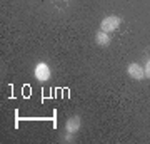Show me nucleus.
Instances as JSON below:
<instances>
[{"label":"nucleus","instance_id":"obj_1","mask_svg":"<svg viewBox=\"0 0 150 144\" xmlns=\"http://www.w3.org/2000/svg\"><path fill=\"white\" fill-rule=\"evenodd\" d=\"M82 126V119L80 116H72V117L67 119V123H65V141H72L74 139V136L72 134L79 133V129H80Z\"/></svg>","mask_w":150,"mask_h":144},{"label":"nucleus","instance_id":"obj_2","mask_svg":"<svg viewBox=\"0 0 150 144\" xmlns=\"http://www.w3.org/2000/svg\"><path fill=\"white\" fill-rule=\"evenodd\" d=\"M120 24H122V19H120V17L108 15L100 22V30L110 34V32H113V30H117L118 27H120Z\"/></svg>","mask_w":150,"mask_h":144},{"label":"nucleus","instance_id":"obj_3","mask_svg":"<svg viewBox=\"0 0 150 144\" xmlns=\"http://www.w3.org/2000/svg\"><path fill=\"white\" fill-rule=\"evenodd\" d=\"M33 75L38 82H47L50 79V67H48L45 62H38L33 69Z\"/></svg>","mask_w":150,"mask_h":144},{"label":"nucleus","instance_id":"obj_4","mask_svg":"<svg viewBox=\"0 0 150 144\" xmlns=\"http://www.w3.org/2000/svg\"><path fill=\"white\" fill-rule=\"evenodd\" d=\"M127 74L132 77L134 80H142L145 77V70H144V67L142 65H139V64H129V67H127Z\"/></svg>","mask_w":150,"mask_h":144},{"label":"nucleus","instance_id":"obj_5","mask_svg":"<svg viewBox=\"0 0 150 144\" xmlns=\"http://www.w3.org/2000/svg\"><path fill=\"white\" fill-rule=\"evenodd\" d=\"M110 34L108 32H103V30H98L95 35V42L97 45H102V47H107V45H110Z\"/></svg>","mask_w":150,"mask_h":144},{"label":"nucleus","instance_id":"obj_6","mask_svg":"<svg viewBox=\"0 0 150 144\" xmlns=\"http://www.w3.org/2000/svg\"><path fill=\"white\" fill-rule=\"evenodd\" d=\"M144 70H145V77H149V79H150V59L147 60V64H145Z\"/></svg>","mask_w":150,"mask_h":144}]
</instances>
